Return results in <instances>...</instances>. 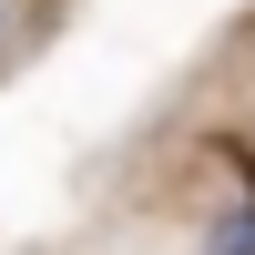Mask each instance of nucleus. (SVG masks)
<instances>
[{"label":"nucleus","instance_id":"f257e3e1","mask_svg":"<svg viewBox=\"0 0 255 255\" xmlns=\"http://www.w3.org/2000/svg\"><path fill=\"white\" fill-rule=\"evenodd\" d=\"M10 20H20V10H10V0H0V41H10Z\"/></svg>","mask_w":255,"mask_h":255}]
</instances>
